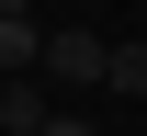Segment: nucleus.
<instances>
[{"label": "nucleus", "instance_id": "nucleus-3", "mask_svg": "<svg viewBox=\"0 0 147 136\" xmlns=\"http://www.w3.org/2000/svg\"><path fill=\"white\" fill-rule=\"evenodd\" d=\"M45 79H0V136H45Z\"/></svg>", "mask_w": 147, "mask_h": 136}, {"label": "nucleus", "instance_id": "nucleus-4", "mask_svg": "<svg viewBox=\"0 0 147 136\" xmlns=\"http://www.w3.org/2000/svg\"><path fill=\"white\" fill-rule=\"evenodd\" d=\"M102 91H113V102H136V91H147V45H113V79H102Z\"/></svg>", "mask_w": 147, "mask_h": 136}, {"label": "nucleus", "instance_id": "nucleus-2", "mask_svg": "<svg viewBox=\"0 0 147 136\" xmlns=\"http://www.w3.org/2000/svg\"><path fill=\"white\" fill-rule=\"evenodd\" d=\"M45 45H57L45 23L23 12V0H0V68H11V79H23V68H45Z\"/></svg>", "mask_w": 147, "mask_h": 136}, {"label": "nucleus", "instance_id": "nucleus-5", "mask_svg": "<svg viewBox=\"0 0 147 136\" xmlns=\"http://www.w3.org/2000/svg\"><path fill=\"white\" fill-rule=\"evenodd\" d=\"M45 136H102V125H91V114H57V125H45Z\"/></svg>", "mask_w": 147, "mask_h": 136}, {"label": "nucleus", "instance_id": "nucleus-1", "mask_svg": "<svg viewBox=\"0 0 147 136\" xmlns=\"http://www.w3.org/2000/svg\"><path fill=\"white\" fill-rule=\"evenodd\" d=\"M45 79H57V91H91V79H113V45L79 23V34H57V45H45Z\"/></svg>", "mask_w": 147, "mask_h": 136}]
</instances>
